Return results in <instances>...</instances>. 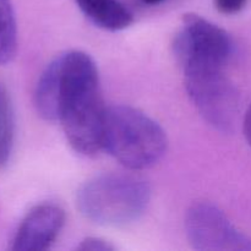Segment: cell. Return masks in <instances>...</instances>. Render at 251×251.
Here are the masks:
<instances>
[{
	"label": "cell",
	"mask_w": 251,
	"mask_h": 251,
	"mask_svg": "<svg viewBox=\"0 0 251 251\" xmlns=\"http://www.w3.org/2000/svg\"><path fill=\"white\" fill-rule=\"evenodd\" d=\"M151 199L149 184L124 173L100 174L78 190L76 203L87 220L103 227H124L139 220Z\"/></svg>",
	"instance_id": "obj_2"
},
{
	"label": "cell",
	"mask_w": 251,
	"mask_h": 251,
	"mask_svg": "<svg viewBox=\"0 0 251 251\" xmlns=\"http://www.w3.org/2000/svg\"><path fill=\"white\" fill-rule=\"evenodd\" d=\"M76 250L81 251H113L115 248L105 240L96 237H88L83 239L80 244L76 247Z\"/></svg>",
	"instance_id": "obj_11"
},
{
	"label": "cell",
	"mask_w": 251,
	"mask_h": 251,
	"mask_svg": "<svg viewBox=\"0 0 251 251\" xmlns=\"http://www.w3.org/2000/svg\"><path fill=\"white\" fill-rule=\"evenodd\" d=\"M141 1L146 5H157V4H161V2H163L164 0H141Z\"/></svg>",
	"instance_id": "obj_14"
},
{
	"label": "cell",
	"mask_w": 251,
	"mask_h": 251,
	"mask_svg": "<svg viewBox=\"0 0 251 251\" xmlns=\"http://www.w3.org/2000/svg\"><path fill=\"white\" fill-rule=\"evenodd\" d=\"M65 223V212L55 203L37 205L25 216L12 239L15 251L49 249Z\"/></svg>",
	"instance_id": "obj_7"
},
{
	"label": "cell",
	"mask_w": 251,
	"mask_h": 251,
	"mask_svg": "<svg viewBox=\"0 0 251 251\" xmlns=\"http://www.w3.org/2000/svg\"><path fill=\"white\" fill-rule=\"evenodd\" d=\"M78 9L96 26L107 31H122L134 22L130 10L119 0H75Z\"/></svg>",
	"instance_id": "obj_8"
},
{
	"label": "cell",
	"mask_w": 251,
	"mask_h": 251,
	"mask_svg": "<svg viewBox=\"0 0 251 251\" xmlns=\"http://www.w3.org/2000/svg\"><path fill=\"white\" fill-rule=\"evenodd\" d=\"M17 26L11 0H0V65H5L16 54Z\"/></svg>",
	"instance_id": "obj_9"
},
{
	"label": "cell",
	"mask_w": 251,
	"mask_h": 251,
	"mask_svg": "<svg viewBox=\"0 0 251 251\" xmlns=\"http://www.w3.org/2000/svg\"><path fill=\"white\" fill-rule=\"evenodd\" d=\"M34 105L43 119L60 122L75 152L90 157L103 149L107 108L97 65L88 54L70 50L51 60L37 82Z\"/></svg>",
	"instance_id": "obj_1"
},
{
	"label": "cell",
	"mask_w": 251,
	"mask_h": 251,
	"mask_svg": "<svg viewBox=\"0 0 251 251\" xmlns=\"http://www.w3.org/2000/svg\"><path fill=\"white\" fill-rule=\"evenodd\" d=\"M14 109L6 87L0 82V168L6 166L14 147Z\"/></svg>",
	"instance_id": "obj_10"
},
{
	"label": "cell",
	"mask_w": 251,
	"mask_h": 251,
	"mask_svg": "<svg viewBox=\"0 0 251 251\" xmlns=\"http://www.w3.org/2000/svg\"><path fill=\"white\" fill-rule=\"evenodd\" d=\"M174 54L181 68L223 69L233 54L229 34L200 15L186 14L174 39Z\"/></svg>",
	"instance_id": "obj_5"
},
{
	"label": "cell",
	"mask_w": 251,
	"mask_h": 251,
	"mask_svg": "<svg viewBox=\"0 0 251 251\" xmlns=\"http://www.w3.org/2000/svg\"><path fill=\"white\" fill-rule=\"evenodd\" d=\"M168 140L158 123L136 108H107L103 126V149L131 171L158 163L166 154Z\"/></svg>",
	"instance_id": "obj_3"
},
{
	"label": "cell",
	"mask_w": 251,
	"mask_h": 251,
	"mask_svg": "<svg viewBox=\"0 0 251 251\" xmlns=\"http://www.w3.org/2000/svg\"><path fill=\"white\" fill-rule=\"evenodd\" d=\"M185 88L201 117L221 132L232 131L239 109V96L223 69H184Z\"/></svg>",
	"instance_id": "obj_4"
},
{
	"label": "cell",
	"mask_w": 251,
	"mask_h": 251,
	"mask_svg": "<svg viewBox=\"0 0 251 251\" xmlns=\"http://www.w3.org/2000/svg\"><path fill=\"white\" fill-rule=\"evenodd\" d=\"M185 233L191 248L202 251L251 250V240L211 202H196L185 216Z\"/></svg>",
	"instance_id": "obj_6"
},
{
	"label": "cell",
	"mask_w": 251,
	"mask_h": 251,
	"mask_svg": "<svg viewBox=\"0 0 251 251\" xmlns=\"http://www.w3.org/2000/svg\"><path fill=\"white\" fill-rule=\"evenodd\" d=\"M248 0H215V6L221 14L234 15L244 9Z\"/></svg>",
	"instance_id": "obj_12"
},
{
	"label": "cell",
	"mask_w": 251,
	"mask_h": 251,
	"mask_svg": "<svg viewBox=\"0 0 251 251\" xmlns=\"http://www.w3.org/2000/svg\"><path fill=\"white\" fill-rule=\"evenodd\" d=\"M244 135L247 137L248 144L251 146V104L248 108L247 114H245L244 118Z\"/></svg>",
	"instance_id": "obj_13"
}]
</instances>
